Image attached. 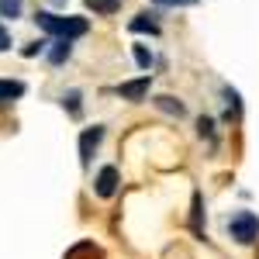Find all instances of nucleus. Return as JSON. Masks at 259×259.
<instances>
[{"label": "nucleus", "instance_id": "7", "mask_svg": "<svg viewBox=\"0 0 259 259\" xmlns=\"http://www.w3.org/2000/svg\"><path fill=\"white\" fill-rule=\"evenodd\" d=\"M69 52H73V38H56L52 49H49V62L52 66H62V62L69 59Z\"/></svg>", "mask_w": 259, "mask_h": 259}, {"label": "nucleus", "instance_id": "4", "mask_svg": "<svg viewBox=\"0 0 259 259\" xmlns=\"http://www.w3.org/2000/svg\"><path fill=\"white\" fill-rule=\"evenodd\" d=\"M149 87H152V76L145 73V76H139V80L121 83V87H118V94H121L124 100H135V104H139V100H145V97H149Z\"/></svg>", "mask_w": 259, "mask_h": 259}, {"label": "nucleus", "instance_id": "13", "mask_svg": "<svg viewBox=\"0 0 259 259\" xmlns=\"http://www.w3.org/2000/svg\"><path fill=\"white\" fill-rule=\"evenodd\" d=\"M156 104H159L162 111H169V114H183V104L173 97H156Z\"/></svg>", "mask_w": 259, "mask_h": 259}, {"label": "nucleus", "instance_id": "1", "mask_svg": "<svg viewBox=\"0 0 259 259\" xmlns=\"http://www.w3.org/2000/svg\"><path fill=\"white\" fill-rule=\"evenodd\" d=\"M35 21H38L41 31H49V35H56V38H83V35L90 31V21L87 18H59V14H52V11H41Z\"/></svg>", "mask_w": 259, "mask_h": 259}, {"label": "nucleus", "instance_id": "12", "mask_svg": "<svg viewBox=\"0 0 259 259\" xmlns=\"http://www.w3.org/2000/svg\"><path fill=\"white\" fill-rule=\"evenodd\" d=\"M135 62H139L142 69L149 73V69H152V52H149L145 45H135Z\"/></svg>", "mask_w": 259, "mask_h": 259}, {"label": "nucleus", "instance_id": "3", "mask_svg": "<svg viewBox=\"0 0 259 259\" xmlns=\"http://www.w3.org/2000/svg\"><path fill=\"white\" fill-rule=\"evenodd\" d=\"M100 139H104V128H100V124L87 128V132L80 135V162H83V166H90V159H94V152H97Z\"/></svg>", "mask_w": 259, "mask_h": 259}, {"label": "nucleus", "instance_id": "16", "mask_svg": "<svg viewBox=\"0 0 259 259\" xmlns=\"http://www.w3.org/2000/svg\"><path fill=\"white\" fill-rule=\"evenodd\" d=\"M38 52H45V41H31V45H24V56H28V59L38 56Z\"/></svg>", "mask_w": 259, "mask_h": 259}, {"label": "nucleus", "instance_id": "17", "mask_svg": "<svg viewBox=\"0 0 259 259\" xmlns=\"http://www.w3.org/2000/svg\"><path fill=\"white\" fill-rule=\"evenodd\" d=\"M11 49V31L4 28V21H0V52H7Z\"/></svg>", "mask_w": 259, "mask_h": 259}, {"label": "nucleus", "instance_id": "11", "mask_svg": "<svg viewBox=\"0 0 259 259\" xmlns=\"http://www.w3.org/2000/svg\"><path fill=\"white\" fill-rule=\"evenodd\" d=\"M21 11H24V0H0V18H21Z\"/></svg>", "mask_w": 259, "mask_h": 259}, {"label": "nucleus", "instance_id": "6", "mask_svg": "<svg viewBox=\"0 0 259 259\" xmlns=\"http://www.w3.org/2000/svg\"><path fill=\"white\" fill-rule=\"evenodd\" d=\"M18 97H24V83L21 80H0V107L14 104Z\"/></svg>", "mask_w": 259, "mask_h": 259}, {"label": "nucleus", "instance_id": "9", "mask_svg": "<svg viewBox=\"0 0 259 259\" xmlns=\"http://www.w3.org/2000/svg\"><path fill=\"white\" fill-rule=\"evenodd\" d=\"M62 259H104V252H100L94 242H76V245H73Z\"/></svg>", "mask_w": 259, "mask_h": 259}, {"label": "nucleus", "instance_id": "8", "mask_svg": "<svg viewBox=\"0 0 259 259\" xmlns=\"http://www.w3.org/2000/svg\"><path fill=\"white\" fill-rule=\"evenodd\" d=\"M128 28H132V31H149V35H159V21H156V14H145V11L128 21Z\"/></svg>", "mask_w": 259, "mask_h": 259}, {"label": "nucleus", "instance_id": "10", "mask_svg": "<svg viewBox=\"0 0 259 259\" xmlns=\"http://www.w3.org/2000/svg\"><path fill=\"white\" fill-rule=\"evenodd\" d=\"M87 7H90L94 14H104V18H107V14H118L121 11V0H87Z\"/></svg>", "mask_w": 259, "mask_h": 259}, {"label": "nucleus", "instance_id": "14", "mask_svg": "<svg viewBox=\"0 0 259 259\" xmlns=\"http://www.w3.org/2000/svg\"><path fill=\"white\" fill-rule=\"evenodd\" d=\"M62 107H69V114L76 118V114H80V94H76V90H69V94L62 97Z\"/></svg>", "mask_w": 259, "mask_h": 259}, {"label": "nucleus", "instance_id": "15", "mask_svg": "<svg viewBox=\"0 0 259 259\" xmlns=\"http://www.w3.org/2000/svg\"><path fill=\"white\" fill-rule=\"evenodd\" d=\"M152 4H159V7H190L197 0H152Z\"/></svg>", "mask_w": 259, "mask_h": 259}, {"label": "nucleus", "instance_id": "2", "mask_svg": "<svg viewBox=\"0 0 259 259\" xmlns=\"http://www.w3.org/2000/svg\"><path fill=\"white\" fill-rule=\"evenodd\" d=\"M228 232H232V239H235V242L249 245V242L259 239V218L252 214V211H239V214L228 218Z\"/></svg>", "mask_w": 259, "mask_h": 259}, {"label": "nucleus", "instance_id": "5", "mask_svg": "<svg viewBox=\"0 0 259 259\" xmlns=\"http://www.w3.org/2000/svg\"><path fill=\"white\" fill-rule=\"evenodd\" d=\"M94 190H97V197H114V190H118V169L114 166H104L94 180Z\"/></svg>", "mask_w": 259, "mask_h": 259}]
</instances>
